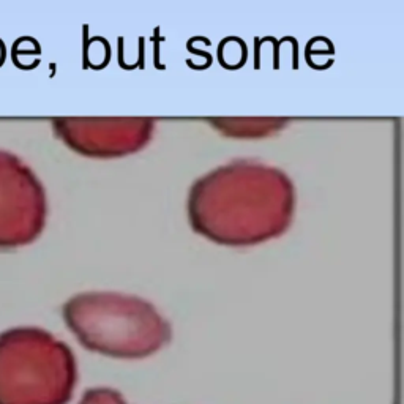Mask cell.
<instances>
[{"instance_id": "6da1fadb", "label": "cell", "mask_w": 404, "mask_h": 404, "mask_svg": "<svg viewBox=\"0 0 404 404\" xmlns=\"http://www.w3.org/2000/svg\"><path fill=\"white\" fill-rule=\"evenodd\" d=\"M292 187L262 166L239 164L202 179L191 191L193 228L223 245H253L277 237L292 216Z\"/></svg>"}, {"instance_id": "7a4b0ae2", "label": "cell", "mask_w": 404, "mask_h": 404, "mask_svg": "<svg viewBox=\"0 0 404 404\" xmlns=\"http://www.w3.org/2000/svg\"><path fill=\"white\" fill-rule=\"evenodd\" d=\"M63 319L84 347L108 357H149L171 339V327L155 306L133 295H75L63 306Z\"/></svg>"}, {"instance_id": "3957f363", "label": "cell", "mask_w": 404, "mask_h": 404, "mask_svg": "<svg viewBox=\"0 0 404 404\" xmlns=\"http://www.w3.org/2000/svg\"><path fill=\"white\" fill-rule=\"evenodd\" d=\"M75 385V357L52 335L30 327L0 335V404H65Z\"/></svg>"}, {"instance_id": "277c9868", "label": "cell", "mask_w": 404, "mask_h": 404, "mask_svg": "<svg viewBox=\"0 0 404 404\" xmlns=\"http://www.w3.org/2000/svg\"><path fill=\"white\" fill-rule=\"evenodd\" d=\"M44 218L46 199L40 182L19 160L0 153V248L34 242Z\"/></svg>"}, {"instance_id": "5b68a950", "label": "cell", "mask_w": 404, "mask_h": 404, "mask_svg": "<svg viewBox=\"0 0 404 404\" xmlns=\"http://www.w3.org/2000/svg\"><path fill=\"white\" fill-rule=\"evenodd\" d=\"M79 404H126L123 397L111 389H92L88 390Z\"/></svg>"}]
</instances>
